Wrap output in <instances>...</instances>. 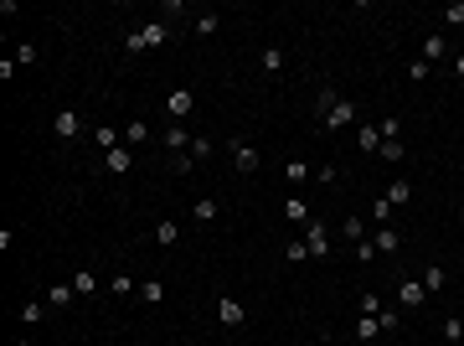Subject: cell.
<instances>
[{
	"label": "cell",
	"mask_w": 464,
	"mask_h": 346,
	"mask_svg": "<svg viewBox=\"0 0 464 346\" xmlns=\"http://www.w3.org/2000/svg\"><path fill=\"white\" fill-rule=\"evenodd\" d=\"M387 202L392 207H408L413 202V186H408V181H392V186H387Z\"/></svg>",
	"instance_id": "484cf974"
},
{
	"label": "cell",
	"mask_w": 464,
	"mask_h": 346,
	"mask_svg": "<svg viewBox=\"0 0 464 346\" xmlns=\"http://www.w3.org/2000/svg\"><path fill=\"white\" fill-rule=\"evenodd\" d=\"M305 243H310L315 258H325V253H330V227H325V222H305Z\"/></svg>",
	"instance_id": "ba28073f"
},
{
	"label": "cell",
	"mask_w": 464,
	"mask_h": 346,
	"mask_svg": "<svg viewBox=\"0 0 464 346\" xmlns=\"http://www.w3.org/2000/svg\"><path fill=\"white\" fill-rule=\"evenodd\" d=\"M428 73H434V62H423V57H418V62H413V68H408V78H418V83H423Z\"/></svg>",
	"instance_id": "b9f144b4"
},
{
	"label": "cell",
	"mask_w": 464,
	"mask_h": 346,
	"mask_svg": "<svg viewBox=\"0 0 464 346\" xmlns=\"http://www.w3.org/2000/svg\"><path fill=\"white\" fill-rule=\"evenodd\" d=\"M109 290L119 294V300H129V294H135V279H129V274H114V279H109Z\"/></svg>",
	"instance_id": "1f68e13d"
},
{
	"label": "cell",
	"mask_w": 464,
	"mask_h": 346,
	"mask_svg": "<svg viewBox=\"0 0 464 346\" xmlns=\"http://www.w3.org/2000/svg\"><path fill=\"white\" fill-rule=\"evenodd\" d=\"M42 316H47V305H37V300H31V305H21V321H26V326H37Z\"/></svg>",
	"instance_id": "f35d334b"
},
{
	"label": "cell",
	"mask_w": 464,
	"mask_h": 346,
	"mask_svg": "<svg viewBox=\"0 0 464 346\" xmlns=\"http://www.w3.org/2000/svg\"><path fill=\"white\" fill-rule=\"evenodd\" d=\"M434 57H449V37L444 31H428L423 37V62H434Z\"/></svg>",
	"instance_id": "5bb4252c"
},
{
	"label": "cell",
	"mask_w": 464,
	"mask_h": 346,
	"mask_svg": "<svg viewBox=\"0 0 464 346\" xmlns=\"http://www.w3.org/2000/svg\"><path fill=\"white\" fill-rule=\"evenodd\" d=\"M392 202H387V196H377V202H372V222H382V227H392Z\"/></svg>",
	"instance_id": "83f0119b"
},
{
	"label": "cell",
	"mask_w": 464,
	"mask_h": 346,
	"mask_svg": "<svg viewBox=\"0 0 464 346\" xmlns=\"http://www.w3.org/2000/svg\"><path fill=\"white\" fill-rule=\"evenodd\" d=\"M341 238L346 243H367V217H346L341 222Z\"/></svg>",
	"instance_id": "ac0fdd59"
},
{
	"label": "cell",
	"mask_w": 464,
	"mask_h": 346,
	"mask_svg": "<svg viewBox=\"0 0 464 346\" xmlns=\"http://www.w3.org/2000/svg\"><path fill=\"white\" fill-rule=\"evenodd\" d=\"M377 321H382V336H387V331H397V321H403V316H397V310H382Z\"/></svg>",
	"instance_id": "ee69618b"
},
{
	"label": "cell",
	"mask_w": 464,
	"mask_h": 346,
	"mask_svg": "<svg viewBox=\"0 0 464 346\" xmlns=\"http://www.w3.org/2000/svg\"><path fill=\"white\" fill-rule=\"evenodd\" d=\"M315 171L305 166V160H289V166H284V181H294V186H300V181H310Z\"/></svg>",
	"instance_id": "4dcf8cb0"
},
{
	"label": "cell",
	"mask_w": 464,
	"mask_h": 346,
	"mask_svg": "<svg viewBox=\"0 0 464 346\" xmlns=\"http://www.w3.org/2000/svg\"><path fill=\"white\" fill-rule=\"evenodd\" d=\"M217 212H222V202H217V196H202V202L191 207V217H196V222H212Z\"/></svg>",
	"instance_id": "d6986e66"
},
{
	"label": "cell",
	"mask_w": 464,
	"mask_h": 346,
	"mask_svg": "<svg viewBox=\"0 0 464 346\" xmlns=\"http://www.w3.org/2000/svg\"><path fill=\"white\" fill-rule=\"evenodd\" d=\"M217 26H222V16H196V37H217Z\"/></svg>",
	"instance_id": "836d02e7"
},
{
	"label": "cell",
	"mask_w": 464,
	"mask_h": 346,
	"mask_svg": "<svg viewBox=\"0 0 464 346\" xmlns=\"http://www.w3.org/2000/svg\"><path fill=\"white\" fill-rule=\"evenodd\" d=\"M356 145H361V150H382V129H377V124H356Z\"/></svg>",
	"instance_id": "9a60e30c"
},
{
	"label": "cell",
	"mask_w": 464,
	"mask_h": 346,
	"mask_svg": "<svg viewBox=\"0 0 464 346\" xmlns=\"http://www.w3.org/2000/svg\"><path fill=\"white\" fill-rule=\"evenodd\" d=\"M336 104H341V93H336V88H320V93H315V114H320V119H325V114L336 109Z\"/></svg>",
	"instance_id": "d4e9b609"
},
{
	"label": "cell",
	"mask_w": 464,
	"mask_h": 346,
	"mask_svg": "<svg viewBox=\"0 0 464 346\" xmlns=\"http://www.w3.org/2000/svg\"><path fill=\"white\" fill-rule=\"evenodd\" d=\"M284 217L289 222H310V202H305V196H289V202H284Z\"/></svg>",
	"instance_id": "ffe728a7"
},
{
	"label": "cell",
	"mask_w": 464,
	"mask_h": 346,
	"mask_svg": "<svg viewBox=\"0 0 464 346\" xmlns=\"http://www.w3.org/2000/svg\"><path fill=\"white\" fill-rule=\"evenodd\" d=\"M186 155L196 160V166H202V160L212 155V140H207V135H196V140H191V150H186Z\"/></svg>",
	"instance_id": "d6a6232c"
},
{
	"label": "cell",
	"mask_w": 464,
	"mask_h": 346,
	"mask_svg": "<svg viewBox=\"0 0 464 346\" xmlns=\"http://www.w3.org/2000/svg\"><path fill=\"white\" fill-rule=\"evenodd\" d=\"M16 346H31V341H16Z\"/></svg>",
	"instance_id": "bcb514c9"
},
{
	"label": "cell",
	"mask_w": 464,
	"mask_h": 346,
	"mask_svg": "<svg viewBox=\"0 0 464 346\" xmlns=\"http://www.w3.org/2000/svg\"><path fill=\"white\" fill-rule=\"evenodd\" d=\"M129 166H135V150H129V145H119V150L104 155V171H109V176H124Z\"/></svg>",
	"instance_id": "7c38bea8"
},
{
	"label": "cell",
	"mask_w": 464,
	"mask_h": 346,
	"mask_svg": "<svg viewBox=\"0 0 464 346\" xmlns=\"http://www.w3.org/2000/svg\"><path fill=\"white\" fill-rule=\"evenodd\" d=\"M284 258H289V263H310L315 253H310V243H305V238H294L289 249H284Z\"/></svg>",
	"instance_id": "f546056e"
},
{
	"label": "cell",
	"mask_w": 464,
	"mask_h": 346,
	"mask_svg": "<svg viewBox=\"0 0 464 346\" xmlns=\"http://www.w3.org/2000/svg\"><path fill=\"white\" fill-rule=\"evenodd\" d=\"M217 321L227 326V331H238V326L248 321V310H243L238 300H232V294H217Z\"/></svg>",
	"instance_id": "8992f818"
},
{
	"label": "cell",
	"mask_w": 464,
	"mask_h": 346,
	"mask_svg": "<svg viewBox=\"0 0 464 346\" xmlns=\"http://www.w3.org/2000/svg\"><path fill=\"white\" fill-rule=\"evenodd\" d=\"M449 68H454V78H459V83H464V52H454V57H449Z\"/></svg>",
	"instance_id": "f6af8a7d"
},
{
	"label": "cell",
	"mask_w": 464,
	"mask_h": 346,
	"mask_svg": "<svg viewBox=\"0 0 464 346\" xmlns=\"http://www.w3.org/2000/svg\"><path fill=\"white\" fill-rule=\"evenodd\" d=\"M140 300L145 305H160L165 300V285H160V279H145V285H140Z\"/></svg>",
	"instance_id": "4316f807"
},
{
	"label": "cell",
	"mask_w": 464,
	"mask_h": 346,
	"mask_svg": "<svg viewBox=\"0 0 464 346\" xmlns=\"http://www.w3.org/2000/svg\"><path fill=\"white\" fill-rule=\"evenodd\" d=\"M145 140H150V124H145V119H129L124 124V145L135 150V145H145Z\"/></svg>",
	"instance_id": "e0dca14e"
},
{
	"label": "cell",
	"mask_w": 464,
	"mask_h": 346,
	"mask_svg": "<svg viewBox=\"0 0 464 346\" xmlns=\"http://www.w3.org/2000/svg\"><path fill=\"white\" fill-rule=\"evenodd\" d=\"M263 73H284V47H263Z\"/></svg>",
	"instance_id": "7402d4cb"
},
{
	"label": "cell",
	"mask_w": 464,
	"mask_h": 346,
	"mask_svg": "<svg viewBox=\"0 0 464 346\" xmlns=\"http://www.w3.org/2000/svg\"><path fill=\"white\" fill-rule=\"evenodd\" d=\"M78 300V290H73V279H68V285H52V310H68Z\"/></svg>",
	"instance_id": "603a6c76"
},
{
	"label": "cell",
	"mask_w": 464,
	"mask_h": 346,
	"mask_svg": "<svg viewBox=\"0 0 464 346\" xmlns=\"http://www.w3.org/2000/svg\"><path fill=\"white\" fill-rule=\"evenodd\" d=\"M191 109H196V93L191 88H171V93H165V114H171V124H181Z\"/></svg>",
	"instance_id": "277c9868"
},
{
	"label": "cell",
	"mask_w": 464,
	"mask_h": 346,
	"mask_svg": "<svg viewBox=\"0 0 464 346\" xmlns=\"http://www.w3.org/2000/svg\"><path fill=\"white\" fill-rule=\"evenodd\" d=\"M377 258H382V253L372 249V238H367V243H356V263H377Z\"/></svg>",
	"instance_id": "60d3db41"
},
{
	"label": "cell",
	"mask_w": 464,
	"mask_h": 346,
	"mask_svg": "<svg viewBox=\"0 0 464 346\" xmlns=\"http://www.w3.org/2000/svg\"><path fill=\"white\" fill-rule=\"evenodd\" d=\"M423 290L428 294H444V290H449V269H444V263H423Z\"/></svg>",
	"instance_id": "8fae6325"
},
{
	"label": "cell",
	"mask_w": 464,
	"mask_h": 346,
	"mask_svg": "<svg viewBox=\"0 0 464 346\" xmlns=\"http://www.w3.org/2000/svg\"><path fill=\"white\" fill-rule=\"evenodd\" d=\"M165 37H171L165 21H145V26H135L124 37V47H129V57H140V52H150V47H165Z\"/></svg>",
	"instance_id": "6da1fadb"
},
{
	"label": "cell",
	"mask_w": 464,
	"mask_h": 346,
	"mask_svg": "<svg viewBox=\"0 0 464 346\" xmlns=\"http://www.w3.org/2000/svg\"><path fill=\"white\" fill-rule=\"evenodd\" d=\"M428 300V290H423V279H403L397 285V305H408V310H418Z\"/></svg>",
	"instance_id": "9c48e42d"
},
{
	"label": "cell",
	"mask_w": 464,
	"mask_h": 346,
	"mask_svg": "<svg viewBox=\"0 0 464 346\" xmlns=\"http://www.w3.org/2000/svg\"><path fill=\"white\" fill-rule=\"evenodd\" d=\"M397 135H403V119H397V114H387V119H382V140H397Z\"/></svg>",
	"instance_id": "ab89813d"
},
{
	"label": "cell",
	"mask_w": 464,
	"mask_h": 346,
	"mask_svg": "<svg viewBox=\"0 0 464 346\" xmlns=\"http://www.w3.org/2000/svg\"><path fill=\"white\" fill-rule=\"evenodd\" d=\"M93 145H98L104 155H109V150H119V145H124V129H114V124H98V129H93Z\"/></svg>",
	"instance_id": "4fadbf2b"
},
{
	"label": "cell",
	"mask_w": 464,
	"mask_h": 346,
	"mask_svg": "<svg viewBox=\"0 0 464 346\" xmlns=\"http://www.w3.org/2000/svg\"><path fill=\"white\" fill-rule=\"evenodd\" d=\"M356 310H361V316H382L387 305H382V294H372V290H367V294L356 300Z\"/></svg>",
	"instance_id": "f1b7e54d"
},
{
	"label": "cell",
	"mask_w": 464,
	"mask_h": 346,
	"mask_svg": "<svg viewBox=\"0 0 464 346\" xmlns=\"http://www.w3.org/2000/svg\"><path fill=\"white\" fill-rule=\"evenodd\" d=\"M227 150H232V166H238L243 176H253V171L263 166V155L253 150V140H243V135H238V140H227Z\"/></svg>",
	"instance_id": "7a4b0ae2"
},
{
	"label": "cell",
	"mask_w": 464,
	"mask_h": 346,
	"mask_svg": "<svg viewBox=\"0 0 464 346\" xmlns=\"http://www.w3.org/2000/svg\"><path fill=\"white\" fill-rule=\"evenodd\" d=\"M73 290H78V294H93V269H78V274H73Z\"/></svg>",
	"instance_id": "74e56055"
},
{
	"label": "cell",
	"mask_w": 464,
	"mask_h": 346,
	"mask_svg": "<svg viewBox=\"0 0 464 346\" xmlns=\"http://www.w3.org/2000/svg\"><path fill=\"white\" fill-rule=\"evenodd\" d=\"M403 155H408V150H403V140H382V160H392V166H397Z\"/></svg>",
	"instance_id": "8d00e7d4"
},
{
	"label": "cell",
	"mask_w": 464,
	"mask_h": 346,
	"mask_svg": "<svg viewBox=\"0 0 464 346\" xmlns=\"http://www.w3.org/2000/svg\"><path fill=\"white\" fill-rule=\"evenodd\" d=\"M377 336H382V321H377V316H361L356 321V341H377Z\"/></svg>",
	"instance_id": "44dd1931"
},
{
	"label": "cell",
	"mask_w": 464,
	"mask_h": 346,
	"mask_svg": "<svg viewBox=\"0 0 464 346\" xmlns=\"http://www.w3.org/2000/svg\"><path fill=\"white\" fill-rule=\"evenodd\" d=\"M181 243V222H155V249H176Z\"/></svg>",
	"instance_id": "2e32d148"
},
{
	"label": "cell",
	"mask_w": 464,
	"mask_h": 346,
	"mask_svg": "<svg viewBox=\"0 0 464 346\" xmlns=\"http://www.w3.org/2000/svg\"><path fill=\"white\" fill-rule=\"evenodd\" d=\"M439 331H444V341H449V346H459V341H464V321H459V316H444Z\"/></svg>",
	"instance_id": "cb8c5ba5"
},
{
	"label": "cell",
	"mask_w": 464,
	"mask_h": 346,
	"mask_svg": "<svg viewBox=\"0 0 464 346\" xmlns=\"http://www.w3.org/2000/svg\"><path fill=\"white\" fill-rule=\"evenodd\" d=\"M171 160H176V176H191V171H196V160H191V155H171Z\"/></svg>",
	"instance_id": "7bdbcfd3"
},
{
	"label": "cell",
	"mask_w": 464,
	"mask_h": 346,
	"mask_svg": "<svg viewBox=\"0 0 464 346\" xmlns=\"http://www.w3.org/2000/svg\"><path fill=\"white\" fill-rule=\"evenodd\" d=\"M444 26H464V0H454V6H444Z\"/></svg>",
	"instance_id": "d590c367"
},
{
	"label": "cell",
	"mask_w": 464,
	"mask_h": 346,
	"mask_svg": "<svg viewBox=\"0 0 464 346\" xmlns=\"http://www.w3.org/2000/svg\"><path fill=\"white\" fill-rule=\"evenodd\" d=\"M52 135H57V140H78V135H83V114H78V109H57V114H52Z\"/></svg>",
	"instance_id": "5b68a950"
},
{
	"label": "cell",
	"mask_w": 464,
	"mask_h": 346,
	"mask_svg": "<svg viewBox=\"0 0 464 346\" xmlns=\"http://www.w3.org/2000/svg\"><path fill=\"white\" fill-rule=\"evenodd\" d=\"M191 140H196V135H191L186 124H171V129H165V135H160V145H165V150H171V155H186V150H191Z\"/></svg>",
	"instance_id": "52a82bcc"
},
{
	"label": "cell",
	"mask_w": 464,
	"mask_h": 346,
	"mask_svg": "<svg viewBox=\"0 0 464 346\" xmlns=\"http://www.w3.org/2000/svg\"><path fill=\"white\" fill-rule=\"evenodd\" d=\"M16 62H21V68H31V62H42V57H37V42H21V47H16Z\"/></svg>",
	"instance_id": "e575fe53"
},
{
	"label": "cell",
	"mask_w": 464,
	"mask_h": 346,
	"mask_svg": "<svg viewBox=\"0 0 464 346\" xmlns=\"http://www.w3.org/2000/svg\"><path fill=\"white\" fill-rule=\"evenodd\" d=\"M372 249L382 253V258H392L397 249H403V233H397V227H377V233H372Z\"/></svg>",
	"instance_id": "30bf717a"
},
{
	"label": "cell",
	"mask_w": 464,
	"mask_h": 346,
	"mask_svg": "<svg viewBox=\"0 0 464 346\" xmlns=\"http://www.w3.org/2000/svg\"><path fill=\"white\" fill-rule=\"evenodd\" d=\"M320 129H330V135H346V129H356V104H351V98H341V104L320 119Z\"/></svg>",
	"instance_id": "3957f363"
}]
</instances>
